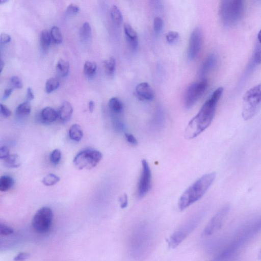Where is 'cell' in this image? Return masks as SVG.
Segmentation results:
<instances>
[{
	"instance_id": "f1b7e54d",
	"label": "cell",
	"mask_w": 261,
	"mask_h": 261,
	"mask_svg": "<svg viewBox=\"0 0 261 261\" xmlns=\"http://www.w3.org/2000/svg\"><path fill=\"white\" fill-rule=\"evenodd\" d=\"M97 69L96 64L94 62L87 61L84 65V72L85 74L91 77L95 73Z\"/></svg>"
},
{
	"instance_id": "7402d4cb",
	"label": "cell",
	"mask_w": 261,
	"mask_h": 261,
	"mask_svg": "<svg viewBox=\"0 0 261 261\" xmlns=\"http://www.w3.org/2000/svg\"><path fill=\"white\" fill-rule=\"evenodd\" d=\"M110 14L113 23L117 26H120L123 21V17L121 11L116 5H113L110 9Z\"/></svg>"
},
{
	"instance_id": "52a82bcc",
	"label": "cell",
	"mask_w": 261,
	"mask_h": 261,
	"mask_svg": "<svg viewBox=\"0 0 261 261\" xmlns=\"http://www.w3.org/2000/svg\"><path fill=\"white\" fill-rule=\"evenodd\" d=\"M261 106V83L248 90L243 98L242 116L245 120L252 118Z\"/></svg>"
},
{
	"instance_id": "9a60e30c",
	"label": "cell",
	"mask_w": 261,
	"mask_h": 261,
	"mask_svg": "<svg viewBox=\"0 0 261 261\" xmlns=\"http://www.w3.org/2000/svg\"><path fill=\"white\" fill-rule=\"evenodd\" d=\"M217 62L216 56L214 54H209L205 58L200 66L199 72V75L201 77L204 76L215 67Z\"/></svg>"
},
{
	"instance_id": "30bf717a",
	"label": "cell",
	"mask_w": 261,
	"mask_h": 261,
	"mask_svg": "<svg viewBox=\"0 0 261 261\" xmlns=\"http://www.w3.org/2000/svg\"><path fill=\"white\" fill-rule=\"evenodd\" d=\"M207 87V81L202 79L199 81L193 82L187 88L184 103L187 109L191 108L204 93Z\"/></svg>"
},
{
	"instance_id": "4fadbf2b",
	"label": "cell",
	"mask_w": 261,
	"mask_h": 261,
	"mask_svg": "<svg viewBox=\"0 0 261 261\" xmlns=\"http://www.w3.org/2000/svg\"><path fill=\"white\" fill-rule=\"evenodd\" d=\"M202 32L200 28H195L192 32L188 44V57L189 60L194 59L198 55L201 46Z\"/></svg>"
},
{
	"instance_id": "e0dca14e",
	"label": "cell",
	"mask_w": 261,
	"mask_h": 261,
	"mask_svg": "<svg viewBox=\"0 0 261 261\" xmlns=\"http://www.w3.org/2000/svg\"><path fill=\"white\" fill-rule=\"evenodd\" d=\"M72 113L73 108L71 104L67 101H65L59 109L58 117L62 121L66 122L70 119Z\"/></svg>"
},
{
	"instance_id": "277c9868",
	"label": "cell",
	"mask_w": 261,
	"mask_h": 261,
	"mask_svg": "<svg viewBox=\"0 0 261 261\" xmlns=\"http://www.w3.org/2000/svg\"><path fill=\"white\" fill-rule=\"evenodd\" d=\"M216 175L215 172L205 174L190 185L179 199V209L183 211L199 200L211 186Z\"/></svg>"
},
{
	"instance_id": "d590c367",
	"label": "cell",
	"mask_w": 261,
	"mask_h": 261,
	"mask_svg": "<svg viewBox=\"0 0 261 261\" xmlns=\"http://www.w3.org/2000/svg\"><path fill=\"white\" fill-rule=\"evenodd\" d=\"M163 20L160 17H156L153 20V29L155 33H160L163 27Z\"/></svg>"
},
{
	"instance_id": "4316f807",
	"label": "cell",
	"mask_w": 261,
	"mask_h": 261,
	"mask_svg": "<svg viewBox=\"0 0 261 261\" xmlns=\"http://www.w3.org/2000/svg\"><path fill=\"white\" fill-rule=\"evenodd\" d=\"M51 40L50 32L46 29L43 30L41 32L40 36V42L41 47L43 49H47L50 44Z\"/></svg>"
},
{
	"instance_id": "b9f144b4",
	"label": "cell",
	"mask_w": 261,
	"mask_h": 261,
	"mask_svg": "<svg viewBox=\"0 0 261 261\" xmlns=\"http://www.w3.org/2000/svg\"><path fill=\"white\" fill-rule=\"evenodd\" d=\"M30 257V254L27 252H20L13 258L14 261H24Z\"/></svg>"
},
{
	"instance_id": "bcb514c9",
	"label": "cell",
	"mask_w": 261,
	"mask_h": 261,
	"mask_svg": "<svg viewBox=\"0 0 261 261\" xmlns=\"http://www.w3.org/2000/svg\"><path fill=\"white\" fill-rule=\"evenodd\" d=\"M1 43L5 44L9 42L11 40V36L6 33H2L0 37Z\"/></svg>"
},
{
	"instance_id": "8d00e7d4",
	"label": "cell",
	"mask_w": 261,
	"mask_h": 261,
	"mask_svg": "<svg viewBox=\"0 0 261 261\" xmlns=\"http://www.w3.org/2000/svg\"><path fill=\"white\" fill-rule=\"evenodd\" d=\"M10 82L13 88L20 89L22 87L21 79L16 75L12 76L10 78Z\"/></svg>"
},
{
	"instance_id": "ac0fdd59",
	"label": "cell",
	"mask_w": 261,
	"mask_h": 261,
	"mask_svg": "<svg viewBox=\"0 0 261 261\" xmlns=\"http://www.w3.org/2000/svg\"><path fill=\"white\" fill-rule=\"evenodd\" d=\"M58 117V112L53 108L49 107L43 108L40 114V119L45 123L54 122Z\"/></svg>"
},
{
	"instance_id": "1f68e13d",
	"label": "cell",
	"mask_w": 261,
	"mask_h": 261,
	"mask_svg": "<svg viewBox=\"0 0 261 261\" xmlns=\"http://www.w3.org/2000/svg\"><path fill=\"white\" fill-rule=\"evenodd\" d=\"M60 83L59 81L55 77H50L46 82L45 83V90L47 93H50L59 86Z\"/></svg>"
},
{
	"instance_id": "d4e9b609",
	"label": "cell",
	"mask_w": 261,
	"mask_h": 261,
	"mask_svg": "<svg viewBox=\"0 0 261 261\" xmlns=\"http://www.w3.org/2000/svg\"><path fill=\"white\" fill-rule=\"evenodd\" d=\"M14 179L10 175H4L0 178V190L6 192L10 190L14 185Z\"/></svg>"
},
{
	"instance_id": "603a6c76",
	"label": "cell",
	"mask_w": 261,
	"mask_h": 261,
	"mask_svg": "<svg viewBox=\"0 0 261 261\" xmlns=\"http://www.w3.org/2000/svg\"><path fill=\"white\" fill-rule=\"evenodd\" d=\"M4 161V165L9 168H17L21 165L19 156L15 153L10 154Z\"/></svg>"
},
{
	"instance_id": "8fae6325",
	"label": "cell",
	"mask_w": 261,
	"mask_h": 261,
	"mask_svg": "<svg viewBox=\"0 0 261 261\" xmlns=\"http://www.w3.org/2000/svg\"><path fill=\"white\" fill-rule=\"evenodd\" d=\"M142 169L137 185V194L139 198L144 197L151 185V172L150 166L145 159L142 160Z\"/></svg>"
},
{
	"instance_id": "f35d334b",
	"label": "cell",
	"mask_w": 261,
	"mask_h": 261,
	"mask_svg": "<svg viewBox=\"0 0 261 261\" xmlns=\"http://www.w3.org/2000/svg\"><path fill=\"white\" fill-rule=\"evenodd\" d=\"M1 234L4 236H9L14 232V230L10 226L3 223L0 224Z\"/></svg>"
},
{
	"instance_id": "7c38bea8",
	"label": "cell",
	"mask_w": 261,
	"mask_h": 261,
	"mask_svg": "<svg viewBox=\"0 0 261 261\" xmlns=\"http://www.w3.org/2000/svg\"><path fill=\"white\" fill-rule=\"evenodd\" d=\"M229 208V204H226L217 212L205 227L202 233L203 236L212 235L221 228Z\"/></svg>"
},
{
	"instance_id": "7a4b0ae2",
	"label": "cell",
	"mask_w": 261,
	"mask_h": 261,
	"mask_svg": "<svg viewBox=\"0 0 261 261\" xmlns=\"http://www.w3.org/2000/svg\"><path fill=\"white\" fill-rule=\"evenodd\" d=\"M223 88H217L205 101L198 113L189 121L184 132L187 139H192L200 134L211 124L215 116L217 105Z\"/></svg>"
},
{
	"instance_id": "83f0119b",
	"label": "cell",
	"mask_w": 261,
	"mask_h": 261,
	"mask_svg": "<svg viewBox=\"0 0 261 261\" xmlns=\"http://www.w3.org/2000/svg\"><path fill=\"white\" fill-rule=\"evenodd\" d=\"M104 69L110 75L114 74L116 68V61L114 57H111L109 59L103 62Z\"/></svg>"
},
{
	"instance_id": "e575fe53",
	"label": "cell",
	"mask_w": 261,
	"mask_h": 261,
	"mask_svg": "<svg viewBox=\"0 0 261 261\" xmlns=\"http://www.w3.org/2000/svg\"><path fill=\"white\" fill-rule=\"evenodd\" d=\"M255 66L261 64V47H257L250 60Z\"/></svg>"
},
{
	"instance_id": "484cf974",
	"label": "cell",
	"mask_w": 261,
	"mask_h": 261,
	"mask_svg": "<svg viewBox=\"0 0 261 261\" xmlns=\"http://www.w3.org/2000/svg\"><path fill=\"white\" fill-rule=\"evenodd\" d=\"M91 28L89 22H84L80 30V36L82 41H89L91 37Z\"/></svg>"
},
{
	"instance_id": "816d5d0a",
	"label": "cell",
	"mask_w": 261,
	"mask_h": 261,
	"mask_svg": "<svg viewBox=\"0 0 261 261\" xmlns=\"http://www.w3.org/2000/svg\"><path fill=\"white\" fill-rule=\"evenodd\" d=\"M257 38H258L259 42L261 44V30L258 32V34L257 35Z\"/></svg>"
},
{
	"instance_id": "8992f818",
	"label": "cell",
	"mask_w": 261,
	"mask_h": 261,
	"mask_svg": "<svg viewBox=\"0 0 261 261\" xmlns=\"http://www.w3.org/2000/svg\"><path fill=\"white\" fill-rule=\"evenodd\" d=\"M203 212H198L185 221L169 238L168 243L171 248L178 246L199 225Z\"/></svg>"
},
{
	"instance_id": "74e56055",
	"label": "cell",
	"mask_w": 261,
	"mask_h": 261,
	"mask_svg": "<svg viewBox=\"0 0 261 261\" xmlns=\"http://www.w3.org/2000/svg\"><path fill=\"white\" fill-rule=\"evenodd\" d=\"M167 41L169 43H172L179 37V34L177 32L171 31L167 32L165 35Z\"/></svg>"
},
{
	"instance_id": "f546056e",
	"label": "cell",
	"mask_w": 261,
	"mask_h": 261,
	"mask_svg": "<svg viewBox=\"0 0 261 261\" xmlns=\"http://www.w3.org/2000/svg\"><path fill=\"white\" fill-rule=\"evenodd\" d=\"M50 34L51 40L54 43L59 44L62 42L63 37L58 27L56 25L52 27L50 29Z\"/></svg>"
},
{
	"instance_id": "f6af8a7d",
	"label": "cell",
	"mask_w": 261,
	"mask_h": 261,
	"mask_svg": "<svg viewBox=\"0 0 261 261\" xmlns=\"http://www.w3.org/2000/svg\"><path fill=\"white\" fill-rule=\"evenodd\" d=\"M120 201V205L122 208H125L128 204V198L127 195L126 194H124L121 197L119 198Z\"/></svg>"
},
{
	"instance_id": "681fc988",
	"label": "cell",
	"mask_w": 261,
	"mask_h": 261,
	"mask_svg": "<svg viewBox=\"0 0 261 261\" xmlns=\"http://www.w3.org/2000/svg\"><path fill=\"white\" fill-rule=\"evenodd\" d=\"M94 102L93 100H90L88 103L89 110L91 113H92L94 109Z\"/></svg>"
},
{
	"instance_id": "d6986e66",
	"label": "cell",
	"mask_w": 261,
	"mask_h": 261,
	"mask_svg": "<svg viewBox=\"0 0 261 261\" xmlns=\"http://www.w3.org/2000/svg\"><path fill=\"white\" fill-rule=\"evenodd\" d=\"M110 111L115 115L120 114L123 109V105L121 101L117 97H112L108 103Z\"/></svg>"
},
{
	"instance_id": "3957f363",
	"label": "cell",
	"mask_w": 261,
	"mask_h": 261,
	"mask_svg": "<svg viewBox=\"0 0 261 261\" xmlns=\"http://www.w3.org/2000/svg\"><path fill=\"white\" fill-rule=\"evenodd\" d=\"M261 230V217L246 225L237 234L231 242L213 261H227L236 255L249 240Z\"/></svg>"
},
{
	"instance_id": "60d3db41",
	"label": "cell",
	"mask_w": 261,
	"mask_h": 261,
	"mask_svg": "<svg viewBox=\"0 0 261 261\" xmlns=\"http://www.w3.org/2000/svg\"><path fill=\"white\" fill-rule=\"evenodd\" d=\"M125 138L126 141L128 143L132 145H137L138 144V141L137 139L136 138V137L132 134L129 133H125Z\"/></svg>"
},
{
	"instance_id": "2e32d148",
	"label": "cell",
	"mask_w": 261,
	"mask_h": 261,
	"mask_svg": "<svg viewBox=\"0 0 261 261\" xmlns=\"http://www.w3.org/2000/svg\"><path fill=\"white\" fill-rule=\"evenodd\" d=\"M124 32L126 39L131 48L133 50L136 49L138 45V36L136 31L130 24L125 23Z\"/></svg>"
},
{
	"instance_id": "ee69618b",
	"label": "cell",
	"mask_w": 261,
	"mask_h": 261,
	"mask_svg": "<svg viewBox=\"0 0 261 261\" xmlns=\"http://www.w3.org/2000/svg\"><path fill=\"white\" fill-rule=\"evenodd\" d=\"M1 113L4 117H9L11 115V111L5 105L0 104Z\"/></svg>"
},
{
	"instance_id": "6da1fadb",
	"label": "cell",
	"mask_w": 261,
	"mask_h": 261,
	"mask_svg": "<svg viewBox=\"0 0 261 261\" xmlns=\"http://www.w3.org/2000/svg\"><path fill=\"white\" fill-rule=\"evenodd\" d=\"M154 241V231L146 222H140L132 229L127 240L129 255L134 260L140 261L150 253Z\"/></svg>"
},
{
	"instance_id": "cb8c5ba5",
	"label": "cell",
	"mask_w": 261,
	"mask_h": 261,
	"mask_svg": "<svg viewBox=\"0 0 261 261\" xmlns=\"http://www.w3.org/2000/svg\"><path fill=\"white\" fill-rule=\"evenodd\" d=\"M56 69L60 76H66L68 74L69 69L68 62L63 59H60L57 63Z\"/></svg>"
},
{
	"instance_id": "ab89813d",
	"label": "cell",
	"mask_w": 261,
	"mask_h": 261,
	"mask_svg": "<svg viewBox=\"0 0 261 261\" xmlns=\"http://www.w3.org/2000/svg\"><path fill=\"white\" fill-rule=\"evenodd\" d=\"M80 10L79 7L75 4H70L67 7L66 12L70 15L77 13Z\"/></svg>"
},
{
	"instance_id": "7bdbcfd3",
	"label": "cell",
	"mask_w": 261,
	"mask_h": 261,
	"mask_svg": "<svg viewBox=\"0 0 261 261\" xmlns=\"http://www.w3.org/2000/svg\"><path fill=\"white\" fill-rule=\"evenodd\" d=\"M9 149L6 146H2L0 148V158L5 159L10 155Z\"/></svg>"
},
{
	"instance_id": "7dc6e473",
	"label": "cell",
	"mask_w": 261,
	"mask_h": 261,
	"mask_svg": "<svg viewBox=\"0 0 261 261\" xmlns=\"http://www.w3.org/2000/svg\"><path fill=\"white\" fill-rule=\"evenodd\" d=\"M13 89L14 88H13L12 87H10V88H6L5 90L3 95V100H6L10 96V95L11 94V93L13 90Z\"/></svg>"
},
{
	"instance_id": "836d02e7",
	"label": "cell",
	"mask_w": 261,
	"mask_h": 261,
	"mask_svg": "<svg viewBox=\"0 0 261 261\" xmlns=\"http://www.w3.org/2000/svg\"><path fill=\"white\" fill-rule=\"evenodd\" d=\"M61 159V151L59 149H54L50 154L49 160L54 165H57Z\"/></svg>"
},
{
	"instance_id": "c3c4849f",
	"label": "cell",
	"mask_w": 261,
	"mask_h": 261,
	"mask_svg": "<svg viewBox=\"0 0 261 261\" xmlns=\"http://www.w3.org/2000/svg\"><path fill=\"white\" fill-rule=\"evenodd\" d=\"M34 98V95L32 89L31 87H28L27 90V101H30Z\"/></svg>"
},
{
	"instance_id": "5bb4252c",
	"label": "cell",
	"mask_w": 261,
	"mask_h": 261,
	"mask_svg": "<svg viewBox=\"0 0 261 261\" xmlns=\"http://www.w3.org/2000/svg\"><path fill=\"white\" fill-rule=\"evenodd\" d=\"M135 93L138 98L142 100L151 101L154 96L153 89L146 82L138 84L135 88Z\"/></svg>"
},
{
	"instance_id": "5b68a950",
	"label": "cell",
	"mask_w": 261,
	"mask_h": 261,
	"mask_svg": "<svg viewBox=\"0 0 261 261\" xmlns=\"http://www.w3.org/2000/svg\"><path fill=\"white\" fill-rule=\"evenodd\" d=\"M244 2L242 0H224L220 2L219 15L222 23L226 27L237 24L243 16Z\"/></svg>"
},
{
	"instance_id": "44dd1931",
	"label": "cell",
	"mask_w": 261,
	"mask_h": 261,
	"mask_svg": "<svg viewBox=\"0 0 261 261\" xmlns=\"http://www.w3.org/2000/svg\"><path fill=\"white\" fill-rule=\"evenodd\" d=\"M31 111V106L29 101H26L19 104L16 108L15 114L19 117H24L29 115Z\"/></svg>"
},
{
	"instance_id": "f907efd6",
	"label": "cell",
	"mask_w": 261,
	"mask_h": 261,
	"mask_svg": "<svg viewBox=\"0 0 261 261\" xmlns=\"http://www.w3.org/2000/svg\"><path fill=\"white\" fill-rule=\"evenodd\" d=\"M4 61L1 59V64H0V70H1V73L2 72L3 69V67L4 66Z\"/></svg>"
},
{
	"instance_id": "d6a6232c",
	"label": "cell",
	"mask_w": 261,
	"mask_h": 261,
	"mask_svg": "<svg viewBox=\"0 0 261 261\" xmlns=\"http://www.w3.org/2000/svg\"><path fill=\"white\" fill-rule=\"evenodd\" d=\"M113 125L115 130L119 133H124L125 125L124 122L118 118H115L113 121Z\"/></svg>"
},
{
	"instance_id": "ba28073f",
	"label": "cell",
	"mask_w": 261,
	"mask_h": 261,
	"mask_svg": "<svg viewBox=\"0 0 261 261\" xmlns=\"http://www.w3.org/2000/svg\"><path fill=\"white\" fill-rule=\"evenodd\" d=\"M102 157V153L97 150L83 149L75 156L73 163L79 170L91 169L97 166Z\"/></svg>"
},
{
	"instance_id": "4dcf8cb0",
	"label": "cell",
	"mask_w": 261,
	"mask_h": 261,
	"mask_svg": "<svg viewBox=\"0 0 261 261\" xmlns=\"http://www.w3.org/2000/svg\"><path fill=\"white\" fill-rule=\"evenodd\" d=\"M60 180V178L58 175L49 173L43 178L42 182L46 186H51L58 183Z\"/></svg>"
},
{
	"instance_id": "ffe728a7",
	"label": "cell",
	"mask_w": 261,
	"mask_h": 261,
	"mask_svg": "<svg viewBox=\"0 0 261 261\" xmlns=\"http://www.w3.org/2000/svg\"><path fill=\"white\" fill-rule=\"evenodd\" d=\"M83 136V132L81 126L77 124H72L69 129V137L74 141H80Z\"/></svg>"
},
{
	"instance_id": "9c48e42d",
	"label": "cell",
	"mask_w": 261,
	"mask_h": 261,
	"mask_svg": "<svg viewBox=\"0 0 261 261\" xmlns=\"http://www.w3.org/2000/svg\"><path fill=\"white\" fill-rule=\"evenodd\" d=\"M53 220L51 209L47 206L40 208L34 215L32 220L33 229L38 233L45 234L50 229Z\"/></svg>"
}]
</instances>
